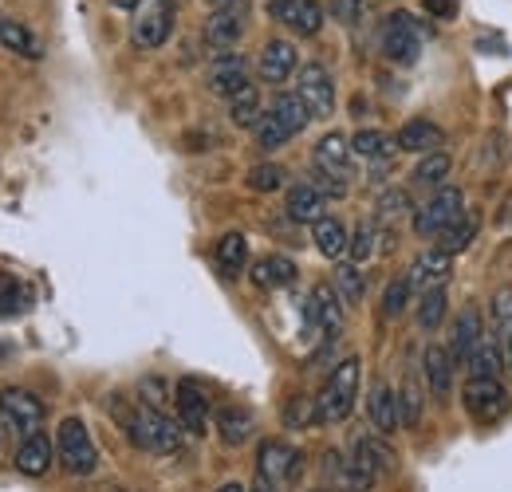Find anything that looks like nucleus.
<instances>
[{"label": "nucleus", "mask_w": 512, "mask_h": 492, "mask_svg": "<svg viewBox=\"0 0 512 492\" xmlns=\"http://www.w3.org/2000/svg\"><path fill=\"white\" fill-rule=\"evenodd\" d=\"M501 347H505V363H509V370H512V331L501 339Z\"/></svg>", "instance_id": "obj_52"}, {"label": "nucleus", "mask_w": 512, "mask_h": 492, "mask_svg": "<svg viewBox=\"0 0 512 492\" xmlns=\"http://www.w3.org/2000/svg\"><path fill=\"white\" fill-rule=\"evenodd\" d=\"M351 461H355L371 481H383V477H390V473H398V453L390 449V441L375 437V433L355 437V445H351Z\"/></svg>", "instance_id": "obj_11"}, {"label": "nucleus", "mask_w": 512, "mask_h": 492, "mask_svg": "<svg viewBox=\"0 0 512 492\" xmlns=\"http://www.w3.org/2000/svg\"><path fill=\"white\" fill-rule=\"evenodd\" d=\"M461 402L477 426H497L501 418H509L512 390L501 378H469L461 386Z\"/></svg>", "instance_id": "obj_3"}, {"label": "nucleus", "mask_w": 512, "mask_h": 492, "mask_svg": "<svg viewBox=\"0 0 512 492\" xmlns=\"http://www.w3.org/2000/svg\"><path fill=\"white\" fill-rule=\"evenodd\" d=\"M422 8L430 16H438V20H453L457 16V0H422Z\"/></svg>", "instance_id": "obj_50"}, {"label": "nucleus", "mask_w": 512, "mask_h": 492, "mask_svg": "<svg viewBox=\"0 0 512 492\" xmlns=\"http://www.w3.org/2000/svg\"><path fill=\"white\" fill-rule=\"evenodd\" d=\"M489 308H493V331L505 339V335L512 331V284H505V288L493 292Z\"/></svg>", "instance_id": "obj_45"}, {"label": "nucleus", "mask_w": 512, "mask_h": 492, "mask_svg": "<svg viewBox=\"0 0 512 492\" xmlns=\"http://www.w3.org/2000/svg\"><path fill=\"white\" fill-rule=\"evenodd\" d=\"M461 213H465V193H461L457 185H442V189H434V197L414 213V233H418L422 241H438Z\"/></svg>", "instance_id": "obj_6"}, {"label": "nucleus", "mask_w": 512, "mask_h": 492, "mask_svg": "<svg viewBox=\"0 0 512 492\" xmlns=\"http://www.w3.org/2000/svg\"><path fill=\"white\" fill-rule=\"evenodd\" d=\"M0 418L4 426L16 433V437H36L44 430V402L32 394V390H20V386H8L0 390Z\"/></svg>", "instance_id": "obj_7"}, {"label": "nucleus", "mask_w": 512, "mask_h": 492, "mask_svg": "<svg viewBox=\"0 0 512 492\" xmlns=\"http://www.w3.org/2000/svg\"><path fill=\"white\" fill-rule=\"evenodd\" d=\"M501 225H512V197L505 201V209H501Z\"/></svg>", "instance_id": "obj_53"}, {"label": "nucleus", "mask_w": 512, "mask_h": 492, "mask_svg": "<svg viewBox=\"0 0 512 492\" xmlns=\"http://www.w3.org/2000/svg\"><path fill=\"white\" fill-rule=\"evenodd\" d=\"M501 367H505V347L497 339H485L473 355H469V378H501Z\"/></svg>", "instance_id": "obj_32"}, {"label": "nucleus", "mask_w": 512, "mask_h": 492, "mask_svg": "<svg viewBox=\"0 0 512 492\" xmlns=\"http://www.w3.org/2000/svg\"><path fill=\"white\" fill-rule=\"evenodd\" d=\"M16 469H20L24 477H44V473L52 469V441H48L44 433L20 441V449H16Z\"/></svg>", "instance_id": "obj_27"}, {"label": "nucleus", "mask_w": 512, "mask_h": 492, "mask_svg": "<svg viewBox=\"0 0 512 492\" xmlns=\"http://www.w3.org/2000/svg\"><path fill=\"white\" fill-rule=\"evenodd\" d=\"M107 4H115V8H138L142 0H107Z\"/></svg>", "instance_id": "obj_54"}, {"label": "nucleus", "mask_w": 512, "mask_h": 492, "mask_svg": "<svg viewBox=\"0 0 512 492\" xmlns=\"http://www.w3.org/2000/svg\"><path fill=\"white\" fill-rule=\"evenodd\" d=\"M253 138H256V146H260V150H280V146L292 138V130L268 111V115H260V123L253 126Z\"/></svg>", "instance_id": "obj_41"}, {"label": "nucleus", "mask_w": 512, "mask_h": 492, "mask_svg": "<svg viewBox=\"0 0 512 492\" xmlns=\"http://www.w3.org/2000/svg\"><path fill=\"white\" fill-rule=\"evenodd\" d=\"M272 115H276L280 123L288 126L292 134H300L304 126L312 123V111L304 107V99H300L296 91H284V95H276V99H272Z\"/></svg>", "instance_id": "obj_34"}, {"label": "nucleus", "mask_w": 512, "mask_h": 492, "mask_svg": "<svg viewBox=\"0 0 512 492\" xmlns=\"http://www.w3.org/2000/svg\"><path fill=\"white\" fill-rule=\"evenodd\" d=\"M327 209V197L312 182H296L288 189V217L300 225H316Z\"/></svg>", "instance_id": "obj_24"}, {"label": "nucleus", "mask_w": 512, "mask_h": 492, "mask_svg": "<svg viewBox=\"0 0 512 492\" xmlns=\"http://www.w3.org/2000/svg\"><path fill=\"white\" fill-rule=\"evenodd\" d=\"M359 378H363V363H359L355 355L331 367V374H327V382H323V390H320V398H316V422L335 426V422H343V418L355 410Z\"/></svg>", "instance_id": "obj_2"}, {"label": "nucleus", "mask_w": 512, "mask_h": 492, "mask_svg": "<svg viewBox=\"0 0 512 492\" xmlns=\"http://www.w3.org/2000/svg\"><path fill=\"white\" fill-rule=\"evenodd\" d=\"M422 406H426L422 386H418L414 378H406L402 390H398V410H402V426H406V430H414V426L422 422Z\"/></svg>", "instance_id": "obj_39"}, {"label": "nucleus", "mask_w": 512, "mask_h": 492, "mask_svg": "<svg viewBox=\"0 0 512 492\" xmlns=\"http://www.w3.org/2000/svg\"><path fill=\"white\" fill-rule=\"evenodd\" d=\"M394 142H398V150H406V154H438L442 150V142H446V134H442V126L430 123V119H406V123L398 126V134H394Z\"/></svg>", "instance_id": "obj_18"}, {"label": "nucleus", "mask_w": 512, "mask_h": 492, "mask_svg": "<svg viewBox=\"0 0 512 492\" xmlns=\"http://www.w3.org/2000/svg\"><path fill=\"white\" fill-rule=\"evenodd\" d=\"M107 410H111V418L123 426L130 441L138 445V449H146V453H174V449H182V422H170L162 410H150V406H130L123 394H111L107 398Z\"/></svg>", "instance_id": "obj_1"}, {"label": "nucleus", "mask_w": 512, "mask_h": 492, "mask_svg": "<svg viewBox=\"0 0 512 492\" xmlns=\"http://www.w3.org/2000/svg\"><path fill=\"white\" fill-rule=\"evenodd\" d=\"M453 355H449V347L442 343H426V351H422V378H426V390L434 394V398H449V390H453Z\"/></svg>", "instance_id": "obj_19"}, {"label": "nucleus", "mask_w": 512, "mask_h": 492, "mask_svg": "<svg viewBox=\"0 0 512 492\" xmlns=\"http://www.w3.org/2000/svg\"><path fill=\"white\" fill-rule=\"evenodd\" d=\"M284 182H288V174H284L280 166H272V162L249 170V189H253V193H276Z\"/></svg>", "instance_id": "obj_46"}, {"label": "nucleus", "mask_w": 512, "mask_h": 492, "mask_svg": "<svg viewBox=\"0 0 512 492\" xmlns=\"http://www.w3.org/2000/svg\"><path fill=\"white\" fill-rule=\"evenodd\" d=\"M367 418L379 433H394L402 426V410H398V390H390V382H375L367 394Z\"/></svg>", "instance_id": "obj_21"}, {"label": "nucleus", "mask_w": 512, "mask_h": 492, "mask_svg": "<svg viewBox=\"0 0 512 492\" xmlns=\"http://www.w3.org/2000/svg\"><path fill=\"white\" fill-rule=\"evenodd\" d=\"M32 304V292L20 284V276L0 272V315H16Z\"/></svg>", "instance_id": "obj_38"}, {"label": "nucleus", "mask_w": 512, "mask_h": 492, "mask_svg": "<svg viewBox=\"0 0 512 492\" xmlns=\"http://www.w3.org/2000/svg\"><path fill=\"white\" fill-rule=\"evenodd\" d=\"M0 44L12 52V56H28V60H40L44 48L32 40V32L20 24V20H0Z\"/></svg>", "instance_id": "obj_33"}, {"label": "nucleus", "mask_w": 512, "mask_h": 492, "mask_svg": "<svg viewBox=\"0 0 512 492\" xmlns=\"http://www.w3.org/2000/svg\"><path fill=\"white\" fill-rule=\"evenodd\" d=\"M351 154L363 158V162H371V166H386L398 154V142L390 134H383V130H359L351 138Z\"/></svg>", "instance_id": "obj_26"}, {"label": "nucleus", "mask_w": 512, "mask_h": 492, "mask_svg": "<svg viewBox=\"0 0 512 492\" xmlns=\"http://www.w3.org/2000/svg\"><path fill=\"white\" fill-rule=\"evenodd\" d=\"M312 241H316V248H320L327 260L347 256V245H351V237H347V229H343L339 217H320V221L312 225Z\"/></svg>", "instance_id": "obj_29"}, {"label": "nucleus", "mask_w": 512, "mask_h": 492, "mask_svg": "<svg viewBox=\"0 0 512 492\" xmlns=\"http://www.w3.org/2000/svg\"><path fill=\"white\" fill-rule=\"evenodd\" d=\"M312 162H316V174L335 178V182L343 185L351 182V174H355V154H351V142L343 134H323L320 142H316Z\"/></svg>", "instance_id": "obj_12"}, {"label": "nucleus", "mask_w": 512, "mask_h": 492, "mask_svg": "<svg viewBox=\"0 0 512 492\" xmlns=\"http://www.w3.org/2000/svg\"><path fill=\"white\" fill-rule=\"evenodd\" d=\"M449 276H453V256L442 252V248H426V252H418L414 264H410V272H406V280H410L414 292L446 288Z\"/></svg>", "instance_id": "obj_13"}, {"label": "nucleus", "mask_w": 512, "mask_h": 492, "mask_svg": "<svg viewBox=\"0 0 512 492\" xmlns=\"http://www.w3.org/2000/svg\"><path fill=\"white\" fill-rule=\"evenodd\" d=\"M312 492H327V489H312Z\"/></svg>", "instance_id": "obj_57"}, {"label": "nucleus", "mask_w": 512, "mask_h": 492, "mask_svg": "<svg viewBox=\"0 0 512 492\" xmlns=\"http://www.w3.org/2000/svg\"><path fill=\"white\" fill-rule=\"evenodd\" d=\"M331 12H335V20H343V24H359L363 4H359V0H335V4H331Z\"/></svg>", "instance_id": "obj_49"}, {"label": "nucleus", "mask_w": 512, "mask_h": 492, "mask_svg": "<svg viewBox=\"0 0 512 492\" xmlns=\"http://www.w3.org/2000/svg\"><path fill=\"white\" fill-rule=\"evenodd\" d=\"M217 433H221L225 445H245L256 433L253 414H249L245 406H221V410H217Z\"/></svg>", "instance_id": "obj_28"}, {"label": "nucleus", "mask_w": 512, "mask_h": 492, "mask_svg": "<svg viewBox=\"0 0 512 492\" xmlns=\"http://www.w3.org/2000/svg\"><path fill=\"white\" fill-rule=\"evenodd\" d=\"M347 256H351V264H367V260L375 256V229H371V225H359V229L351 233Z\"/></svg>", "instance_id": "obj_47"}, {"label": "nucleus", "mask_w": 512, "mask_h": 492, "mask_svg": "<svg viewBox=\"0 0 512 492\" xmlns=\"http://www.w3.org/2000/svg\"><path fill=\"white\" fill-rule=\"evenodd\" d=\"M300 449H292L288 441H264L256 449V477L272 481V485H284V481H296L300 477Z\"/></svg>", "instance_id": "obj_10"}, {"label": "nucleus", "mask_w": 512, "mask_h": 492, "mask_svg": "<svg viewBox=\"0 0 512 492\" xmlns=\"http://www.w3.org/2000/svg\"><path fill=\"white\" fill-rule=\"evenodd\" d=\"M296 95L312 111V119H327L335 111V79L323 63H304L296 71Z\"/></svg>", "instance_id": "obj_9"}, {"label": "nucleus", "mask_w": 512, "mask_h": 492, "mask_svg": "<svg viewBox=\"0 0 512 492\" xmlns=\"http://www.w3.org/2000/svg\"><path fill=\"white\" fill-rule=\"evenodd\" d=\"M245 83H249V63H245V56H237V52L217 56V60L209 63V71H205V87L213 95H221V99H233Z\"/></svg>", "instance_id": "obj_17"}, {"label": "nucleus", "mask_w": 512, "mask_h": 492, "mask_svg": "<svg viewBox=\"0 0 512 492\" xmlns=\"http://www.w3.org/2000/svg\"><path fill=\"white\" fill-rule=\"evenodd\" d=\"M229 119H233V126H245V130H253L260 123V91H256L253 83H245L229 99Z\"/></svg>", "instance_id": "obj_36"}, {"label": "nucleus", "mask_w": 512, "mask_h": 492, "mask_svg": "<svg viewBox=\"0 0 512 492\" xmlns=\"http://www.w3.org/2000/svg\"><path fill=\"white\" fill-rule=\"evenodd\" d=\"M296 264L288 260V256H264V260H256L253 264V284L256 288H264V292H276V288H288V284H296Z\"/></svg>", "instance_id": "obj_25"}, {"label": "nucleus", "mask_w": 512, "mask_h": 492, "mask_svg": "<svg viewBox=\"0 0 512 492\" xmlns=\"http://www.w3.org/2000/svg\"><path fill=\"white\" fill-rule=\"evenodd\" d=\"M213 256H217V268L225 276H241V268L249 264V241H245V233H225L217 241V248H213Z\"/></svg>", "instance_id": "obj_31"}, {"label": "nucleus", "mask_w": 512, "mask_h": 492, "mask_svg": "<svg viewBox=\"0 0 512 492\" xmlns=\"http://www.w3.org/2000/svg\"><path fill=\"white\" fill-rule=\"evenodd\" d=\"M56 457L71 477H91L95 465H99V449L91 441L87 426L79 418H64L60 430H56Z\"/></svg>", "instance_id": "obj_5"}, {"label": "nucleus", "mask_w": 512, "mask_h": 492, "mask_svg": "<svg viewBox=\"0 0 512 492\" xmlns=\"http://www.w3.org/2000/svg\"><path fill=\"white\" fill-rule=\"evenodd\" d=\"M245 32V12L233 4V8H213L209 20H205V40L213 48H233Z\"/></svg>", "instance_id": "obj_22"}, {"label": "nucleus", "mask_w": 512, "mask_h": 492, "mask_svg": "<svg viewBox=\"0 0 512 492\" xmlns=\"http://www.w3.org/2000/svg\"><path fill=\"white\" fill-rule=\"evenodd\" d=\"M449 170H453V158H449L446 150H438V154H426L418 166H414V185H426V189H442L449 178Z\"/></svg>", "instance_id": "obj_35"}, {"label": "nucleus", "mask_w": 512, "mask_h": 492, "mask_svg": "<svg viewBox=\"0 0 512 492\" xmlns=\"http://www.w3.org/2000/svg\"><path fill=\"white\" fill-rule=\"evenodd\" d=\"M292 71H296V44H288V40H268V44L260 48V56H256V75H260L264 83H284Z\"/></svg>", "instance_id": "obj_20"}, {"label": "nucleus", "mask_w": 512, "mask_h": 492, "mask_svg": "<svg viewBox=\"0 0 512 492\" xmlns=\"http://www.w3.org/2000/svg\"><path fill=\"white\" fill-rule=\"evenodd\" d=\"M174 32V0H142L134 8L130 40L134 48H162Z\"/></svg>", "instance_id": "obj_8"}, {"label": "nucleus", "mask_w": 512, "mask_h": 492, "mask_svg": "<svg viewBox=\"0 0 512 492\" xmlns=\"http://www.w3.org/2000/svg\"><path fill=\"white\" fill-rule=\"evenodd\" d=\"M217 492H249V489H245V485H237V481H229V485H221Z\"/></svg>", "instance_id": "obj_55"}, {"label": "nucleus", "mask_w": 512, "mask_h": 492, "mask_svg": "<svg viewBox=\"0 0 512 492\" xmlns=\"http://www.w3.org/2000/svg\"><path fill=\"white\" fill-rule=\"evenodd\" d=\"M446 288H434V292H422V300H418V327L422 331H434L442 319H446Z\"/></svg>", "instance_id": "obj_40"}, {"label": "nucleus", "mask_w": 512, "mask_h": 492, "mask_svg": "<svg viewBox=\"0 0 512 492\" xmlns=\"http://www.w3.org/2000/svg\"><path fill=\"white\" fill-rule=\"evenodd\" d=\"M379 44H383V56L398 67H414L422 56V44H426V28L410 16V12H390L383 20V32H379Z\"/></svg>", "instance_id": "obj_4"}, {"label": "nucleus", "mask_w": 512, "mask_h": 492, "mask_svg": "<svg viewBox=\"0 0 512 492\" xmlns=\"http://www.w3.org/2000/svg\"><path fill=\"white\" fill-rule=\"evenodd\" d=\"M268 16L276 24H284L288 32H296V36H316L323 28V8L316 0H272Z\"/></svg>", "instance_id": "obj_14"}, {"label": "nucleus", "mask_w": 512, "mask_h": 492, "mask_svg": "<svg viewBox=\"0 0 512 492\" xmlns=\"http://www.w3.org/2000/svg\"><path fill=\"white\" fill-rule=\"evenodd\" d=\"M249 492H276V485H272V481H264V477H256V485Z\"/></svg>", "instance_id": "obj_51"}, {"label": "nucleus", "mask_w": 512, "mask_h": 492, "mask_svg": "<svg viewBox=\"0 0 512 492\" xmlns=\"http://www.w3.org/2000/svg\"><path fill=\"white\" fill-rule=\"evenodd\" d=\"M174 406H178V422H182L186 433L201 437V433L209 430V394L193 378H182L174 386Z\"/></svg>", "instance_id": "obj_15"}, {"label": "nucleus", "mask_w": 512, "mask_h": 492, "mask_svg": "<svg viewBox=\"0 0 512 492\" xmlns=\"http://www.w3.org/2000/svg\"><path fill=\"white\" fill-rule=\"evenodd\" d=\"M343 300H339V292L331 288V284H316L312 288V296H308V319L323 327V331H331V335H339V327H343V308H339Z\"/></svg>", "instance_id": "obj_23"}, {"label": "nucleus", "mask_w": 512, "mask_h": 492, "mask_svg": "<svg viewBox=\"0 0 512 492\" xmlns=\"http://www.w3.org/2000/svg\"><path fill=\"white\" fill-rule=\"evenodd\" d=\"M209 4H217V8H233L237 0H209Z\"/></svg>", "instance_id": "obj_56"}, {"label": "nucleus", "mask_w": 512, "mask_h": 492, "mask_svg": "<svg viewBox=\"0 0 512 492\" xmlns=\"http://www.w3.org/2000/svg\"><path fill=\"white\" fill-rule=\"evenodd\" d=\"M410 213H418V209H414L406 189H386L383 197H379V221H402Z\"/></svg>", "instance_id": "obj_43"}, {"label": "nucleus", "mask_w": 512, "mask_h": 492, "mask_svg": "<svg viewBox=\"0 0 512 492\" xmlns=\"http://www.w3.org/2000/svg\"><path fill=\"white\" fill-rule=\"evenodd\" d=\"M410 296H414L410 280H406V276H394V280L386 284V292H383V319H398V315H406V308H410Z\"/></svg>", "instance_id": "obj_42"}, {"label": "nucleus", "mask_w": 512, "mask_h": 492, "mask_svg": "<svg viewBox=\"0 0 512 492\" xmlns=\"http://www.w3.org/2000/svg\"><path fill=\"white\" fill-rule=\"evenodd\" d=\"M138 394H142V406H150V410H166L170 406V390H166V382L158 374L142 378L138 382Z\"/></svg>", "instance_id": "obj_48"}, {"label": "nucleus", "mask_w": 512, "mask_h": 492, "mask_svg": "<svg viewBox=\"0 0 512 492\" xmlns=\"http://www.w3.org/2000/svg\"><path fill=\"white\" fill-rule=\"evenodd\" d=\"M331 288L339 292V300L343 304H363V292H367V280H363V272H359V264H339L335 268V280H331Z\"/></svg>", "instance_id": "obj_37"}, {"label": "nucleus", "mask_w": 512, "mask_h": 492, "mask_svg": "<svg viewBox=\"0 0 512 492\" xmlns=\"http://www.w3.org/2000/svg\"><path fill=\"white\" fill-rule=\"evenodd\" d=\"M485 343V319H481V311L477 308H461V315L453 319V327H449V355H453V363L457 367H465L469 363V355L477 351Z\"/></svg>", "instance_id": "obj_16"}, {"label": "nucleus", "mask_w": 512, "mask_h": 492, "mask_svg": "<svg viewBox=\"0 0 512 492\" xmlns=\"http://www.w3.org/2000/svg\"><path fill=\"white\" fill-rule=\"evenodd\" d=\"M312 422H316V402H312V398L296 394V398L284 402V426H288V430H304V426H312Z\"/></svg>", "instance_id": "obj_44"}, {"label": "nucleus", "mask_w": 512, "mask_h": 492, "mask_svg": "<svg viewBox=\"0 0 512 492\" xmlns=\"http://www.w3.org/2000/svg\"><path fill=\"white\" fill-rule=\"evenodd\" d=\"M477 229H481V217H477L473 209H465V213H461V217L449 225L446 233L434 241V248H442V252H449V256H457V252H465V248L473 245Z\"/></svg>", "instance_id": "obj_30"}]
</instances>
